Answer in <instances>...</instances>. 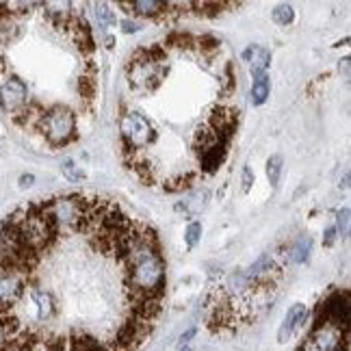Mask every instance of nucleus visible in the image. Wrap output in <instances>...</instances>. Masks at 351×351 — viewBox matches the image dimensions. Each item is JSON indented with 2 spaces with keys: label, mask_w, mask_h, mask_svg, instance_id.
Instances as JSON below:
<instances>
[{
  "label": "nucleus",
  "mask_w": 351,
  "mask_h": 351,
  "mask_svg": "<svg viewBox=\"0 0 351 351\" xmlns=\"http://www.w3.org/2000/svg\"><path fill=\"white\" fill-rule=\"evenodd\" d=\"M308 321V308L304 306V304H295L289 313H287V317H285V321H282V326H280V330H278V341L285 345V343H289L291 341V336L300 330L304 323Z\"/></svg>",
  "instance_id": "nucleus-6"
},
{
  "label": "nucleus",
  "mask_w": 351,
  "mask_h": 351,
  "mask_svg": "<svg viewBox=\"0 0 351 351\" xmlns=\"http://www.w3.org/2000/svg\"><path fill=\"white\" fill-rule=\"evenodd\" d=\"M228 7H234V5H228V3H191V9H197V16H204V18H215L223 13V9Z\"/></svg>",
  "instance_id": "nucleus-18"
},
{
  "label": "nucleus",
  "mask_w": 351,
  "mask_h": 351,
  "mask_svg": "<svg viewBox=\"0 0 351 351\" xmlns=\"http://www.w3.org/2000/svg\"><path fill=\"white\" fill-rule=\"evenodd\" d=\"M37 130L44 134L50 145L63 147L76 139V113L63 104L48 106L37 121Z\"/></svg>",
  "instance_id": "nucleus-1"
},
{
  "label": "nucleus",
  "mask_w": 351,
  "mask_h": 351,
  "mask_svg": "<svg viewBox=\"0 0 351 351\" xmlns=\"http://www.w3.org/2000/svg\"><path fill=\"white\" fill-rule=\"evenodd\" d=\"M219 46H221V42L217 37H213V35H202V37H197V50L202 52V55H206V57H210V55H215V52H219Z\"/></svg>",
  "instance_id": "nucleus-22"
},
{
  "label": "nucleus",
  "mask_w": 351,
  "mask_h": 351,
  "mask_svg": "<svg viewBox=\"0 0 351 351\" xmlns=\"http://www.w3.org/2000/svg\"><path fill=\"white\" fill-rule=\"evenodd\" d=\"M228 145L230 143H223V141H217V143H213L208 150H204L199 154V167L204 173H215L221 165H223V160L228 156Z\"/></svg>",
  "instance_id": "nucleus-8"
},
{
  "label": "nucleus",
  "mask_w": 351,
  "mask_h": 351,
  "mask_svg": "<svg viewBox=\"0 0 351 351\" xmlns=\"http://www.w3.org/2000/svg\"><path fill=\"white\" fill-rule=\"evenodd\" d=\"M202 232H204V228H202L199 221H191L186 228H184V245L189 250H193L197 243L202 241Z\"/></svg>",
  "instance_id": "nucleus-20"
},
{
  "label": "nucleus",
  "mask_w": 351,
  "mask_h": 351,
  "mask_svg": "<svg viewBox=\"0 0 351 351\" xmlns=\"http://www.w3.org/2000/svg\"><path fill=\"white\" fill-rule=\"evenodd\" d=\"M310 254H313V239H310L308 234H300L289 247V263L304 265V263H308Z\"/></svg>",
  "instance_id": "nucleus-9"
},
{
  "label": "nucleus",
  "mask_w": 351,
  "mask_h": 351,
  "mask_svg": "<svg viewBox=\"0 0 351 351\" xmlns=\"http://www.w3.org/2000/svg\"><path fill=\"white\" fill-rule=\"evenodd\" d=\"M339 241V234H336V230H334V226H330L326 232H323V247H332L334 243Z\"/></svg>",
  "instance_id": "nucleus-26"
},
{
  "label": "nucleus",
  "mask_w": 351,
  "mask_h": 351,
  "mask_svg": "<svg viewBox=\"0 0 351 351\" xmlns=\"http://www.w3.org/2000/svg\"><path fill=\"white\" fill-rule=\"evenodd\" d=\"M104 46L111 50V48L115 46V37H113V35H104Z\"/></svg>",
  "instance_id": "nucleus-30"
},
{
  "label": "nucleus",
  "mask_w": 351,
  "mask_h": 351,
  "mask_svg": "<svg viewBox=\"0 0 351 351\" xmlns=\"http://www.w3.org/2000/svg\"><path fill=\"white\" fill-rule=\"evenodd\" d=\"M96 91H98L96 72H93V67H89V70L78 78V93H80V98L89 102L96 98Z\"/></svg>",
  "instance_id": "nucleus-14"
},
{
  "label": "nucleus",
  "mask_w": 351,
  "mask_h": 351,
  "mask_svg": "<svg viewBox=\"0 0 351 351\" xmlns=\"http://www.w3.org/2000/svg\"><path fill=\"white\" fill-rule=\"evenodd\" d=\"M61 171H63V176L70 182H83L87 178L85 167H80L74 158H65L63 163H61Z\"/></svg>",
  "instance_id": "nucleus-16"
},
{
  "label": "nucleus",
  "mask_w": 351,
  "mask_h": 351,
  "mask_svg": "<svg viewBox=\"0 0 351 351\" xmlns=\"http://www.w3.org/2000/svg\"><path fill=\"white\" fill-rule=\"evenodd\" d=\"M178 351H193V349H191V347H186V345H184V347H180Z\"/></svg>",
  "instance_id": "nucleus-31"
},
{
  "label": "nucleus",
  "mask_w": 351,
  "mask_h": 351,
  "mask_svg": "<svg viewBox=\"0 0 351 351\" xmlns=\"http://www.w3.org/2000/svg\"><path fill=\"white\" fill-rule=\"evenodd\" d=\"M93 18H96V24L102 33H109L111 29L117 26V16L115 11H111V7L106 3H96L93 5Z\"/></svg>",
  "instance_id": "nucleus-12"
},
{
  "label": "nucleus",
  "mask_w": 351,
  "mask_h": 351,
  "mask_svg": "<svg viewBox=\"0 0 351 351\" xmlns=\"http://www.w3.org/2000/svg\"><path fill=\"white\" fill-rule=\"evenodd\" d=\"M24 289H26L24 274L11 271V269H0V315L20 300Z\"/></svg>",
  "instance_id": "nucleus-5"
},
{
  "label": "nucleus",
  "mask_w": 351,
  "mask_h": 351,
  "mask_svg": "<svg viewBox=\"0 0 351 351\" xmlns=\"http://www.w3.org/2000/svg\"><path fill=\"white\" fill-rule=\"evenodd\" d=\"M349 223H351V213L349 208H341L336 213V223H334V230L339 234V239H347L349 237Z\"/></svg>",
  "instance_id": "nucleus-21"
},
{
  "label": "nucleus",
  "mask_w": 351,
  "mask_h": 351,
  "mask_svg": "<svg viewBox=\"0 0 351 351\" xmlns=\"http://www.w3.org/2000/svg\"><path fill=\"white\" fill-rule=\"evenodd\" d=\"M31 297H33V302L37 306V319L39 321H48L52 315H55V297H52L48 291L33 289Z\"/></svg>",
  "instance_id": "nucleus-11"
},
{
  "label": "nucleus",
  "mask_w": 351,
  "mask_h": 351,
  "mask_svg": "<svg viewBox=\"0 0 351 351\" xmlns=\"http://www.w3.org/2000/svg\"><path fill=\"white\" fill-rule=\"evenodd\" d=\"M282 169H285V158H282L280 154H271L267 158V180L271 186H278Z\"/></svg>",
  "instance_id": "nucleus-17"
},
{
  "label": "nucleus",
  "mask_w": 351,
  "mask_h": 351,
  "mask_svg": "<svg viewBox=\"0 0 351 351\" xmlns=\"http://www.w3.org/2000/svg\"><path fill=\"white\" fill-rule=\"evenodd\" d=\"M206 202H208V191L206 189H197V191H189V195L180 202V204H176V210H184L186 215H197L206 208Z\"/></svg>",
  "instance_id": "nucleus-10"
},
{
  "label": "nucleus",
  "mask_w": 351,
  "mask_h": 351,
  "mask_svg": "<svg viewBox=\"0 0 351 351\" xmlns=\"http://www.w3.org/2000/svg\"><path fill=\"white\" fill-rule=\"evenodd\" d=\"M31 104L29 100V87L22 78L18 76H9L3 85H0V109L7 115L16 117L20 115L26 106Z\"/></svg>",
  "instance_id": "nucleus-3"
},
{
  "label": "nucleus",
  "mask_w": 351,
  "mask_h": 351,
  "mask_svg": "<svg viewBox=\"0 0 351 351\" xmlns=\"http://www.w3.org/2000/svg\"><path fill=\"white\" fill-rule=\"evenodd\" d=\"M269 96H271V78L267 76H261V78H256L254 83H252V89H250V100L254 106H263Z\"/></svg>",
  "instance_id": "nucleus-13"
},
{
  "label": "nucleus",
  "mask_w": 351,
  "mask_h": 351,
  "mask_svg": "<svg viewBox=\"0 0 351 351\" xmlns=\"http://www.w3.org/2000/svg\"><path fill=\"white\" fill-rule=\"evenodd\" d=\"M243 59L247 61L250 65V74L252 78H261V76H267V70L269 65H271V52L263 46H250L245 52H243Z\"/></svg>",
  "instance_id": "nucleus-7"
},
{
  "label": "nucleus",
  "mask_w": 351,
  "mask_h": 351,
  "mask_svg": "<svg viewBox=\"0 0 351 351\" xmlns=\"http://www.w3.org/2000/svg\"><path fill=\"white\" fill-rule=\"evenodd\" d=\"M339 72H343V76L349 78V57H345V59L339 63Z\"/></svg>",
  "instance_id": "nucleus-29"
},
{
  "label": "nucleus",
  "mask_w": 351,
  "mask_h": 351,
  "mask_svg": "<svg viewBox=\"0 0 351 351\" xmlns=\"http://www.w3.org/2000/svg\"><path fill=\"white\" fill-rule=\"evenodd\" d=\"M169 48H178V50H193L197 46V37L191 35V33H184V31H173L167 42H165Z\"/></svg>",
  "instance_id": "nucleus-15"
},
{
  "label": "nucleus",
  "mask_w": 351,
  "mask_h": 351,
  "mask_svg": "<svg viewBox=\"0 0 351 351\" xmlns=\"http://www.w3.org/2000/svg\"><path fill=\"white\" fill-rule=\"evenodd\" d=\"M119 132H121V147H128V150H137V152H141L143 147L154 143L156 139V132L150 124V119L137 111H128L121 115Z\"/></svg>",
  "instance_id": "nucleus-2"
},
{
  "label": "nucleus",
  "mask_w": 351,
  "mask_h": 351,
  "mask_svg": "<svg viewBox=\"0 0 351 351\" xmlns=\"http://www.w3.org/2000/svg\"><path fill=\"white\" fill-rule=\"evenodd\" d=\"M349 310H351L349 308V293L347 291H336L321 304L319 321L321 323H330V326L345 332L349 328Z\"/></svg>",
  "instance_id": "nucleus-4"
},
{
  "label": "nucleus",
  "mask_w": 351,
  "mask_h": 351,
  "mask_svg": "<svg viewBox=\"0 0 351 351\" xmlns=\"http://www.w3.org/2000/svg\"><path fill=\"white\" fill-rule=\"evenodd\" d=\"M119 26H121V31H124L126 35H132V33H139V31H141V24H139L137 20H130V18L121 20Z\"/></svg>",
  "instance_id": "nucleus-24"
},
{
  "label": "nucleus",
  "mask_w": 351,
  "mask_h": 351,
  "mask_svg": "<svg viewBox=\"0 0 351 351\" xmlns=\"http://www.w3.org/2000/svg\"><path fill=\"white\" fill-rule=\"evenodd\" d=\"M18 182H20L22 189H31V186L35 184V176H33V173H22Z\"/></svg>",
  "instance_id": "nucleus-27"
},
{
  "label": "nucleus",
  "mask_w": 351,
  "mask_h": 351,
  "mask_svg": "<svg viewBox=\"0 0 351 351\" xmlns=\"http://www.w3.org/2000/svg\"><path fill=\"white\" fill-rule=\"evenodd\" d=\"M9 319L0 315V351H5L9 345V336H11V326H9Z\"/></svg>",
  "instance_id": "nucleus-23"
},
{
  "label": "nucleus",
  "mask_w": 351,
  "mask_h": 351,
  "mask_svg": "<svg viewBox=\"0 0 351 351\" xmlns=\"http://www.w3.org/2000/svg\"><path fill=\"white\" fill-rule=\"evenodd\" d=\"M195 334H197V330H195V328H191V330H186V332H184V334L180 336V347H184V345H186L189 341H191V339H193V336H195Z\"/></svg>",
  "instance_id": "nucleus-28"
},
{
  "label": "nucleus",
  "mask_w": 351,
  "mask_h": 351,
  "mask_svg": "<svg viewBox=\"0 0 351 351\" xmlns=\"http://www.w3.org/2000/svg\"><path fill=\"white\" fill-rule=\"evenodd\" d=\"M271 20L280 26H289L295 22V9L291 5H278L274 11H271Z\"/></svg>",
  "instance_id": "nucleus-19"
},
{
  "label": "nucleus",
  "mask_w": 351,
  "mask_h": 351,
  "mask_svg": "<svg viewBox=\"0 0 351 351\" xmlns=\"http://www.w3.org/2000/svg\"><path fill=\"white\" fill-rule=\"evenodd\" d=\"M241 182H243V193H247V191H250V189H252V184H254V173H252L250 165H245V167H243V176H241Z\"/></svg>",
  "instance_id": "nucleus-25"
}]
</instances>
